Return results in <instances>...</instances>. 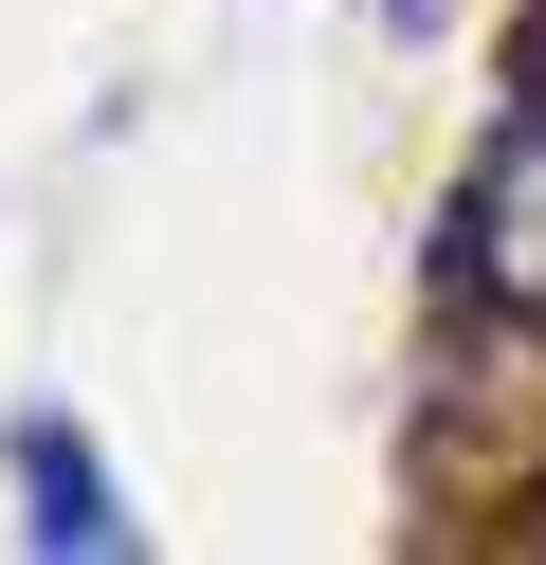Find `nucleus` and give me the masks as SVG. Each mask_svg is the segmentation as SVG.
I'll use <instances>...</instances> for the list:
<instances>
[{"label": "nucleus", "mask_w": 546, "mask_h": 565, "mask_svg": "<svg viewBox=\"0 0 546 565\" xmlns=\"http://www.w3.org/2000/svg\"><path fill=\"white\" fill-rule=\"evenodd\" d=\"M19 492H36V547H128V511H109V475H92L73 419H19Z\"/></svg>", "instance_id": "f257e3e1"}]
</instances>
